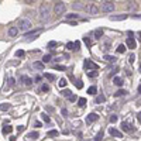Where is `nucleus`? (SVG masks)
I'll list each match as a JSON object with an SVG mask.
<instances>
[{
  "label": "nucleus",
  "mask_w": 141,
  "mask_h": 141,
  "mask_svg": "<svg viewBox=\"0 0 141 141\" xmlns=\"http://www.w3.org/2000/svg\"><path fill=\"white\" fill-rule=\"evenodd\" d=\"M21 81H23V83H24L25 86H30V85L32 83V81H31V78H28L27 75H23V76H21Z\"/></svg>",
  "instance_id": "ddd939ff"
},
{
  "label": "nucleus",
  "mask_w": 141,
  "mask_h": 141,
  "mask_svg": "<svg viewBox=\"0 0 141 141\" xmlns=\"http://www.w3.org/2000/svg\"><path fill=\"white\" fill-rule=\"evenodd\" d=\"M85 66H86L88 69H92V71H97V69H99V65L95 64V62H92L90 59H86V61H85Z\"/></svg>",
  "instance_id": "423d86ee"
},
{
  "label": "nucleus",
  "mask_w": 141,
  "mask_h": 141,
  "mask_svg": "<svg viewBox=\"0 0 141 141\" xmlns=\"http://www.w3.org/2000/svg\"><path fill=\"white\" fill-rule=\"evenodd\" d=\"M11 126H4V129H3V134H7V133H11Z\"/></svg>",
  "instance_id": "7c9ffc66"
},
{
  "label": "nucleus",
  "mask_w": 141,
  "mask_h": 141,
  "mask_svg": "<svg viewBox=\"0 0 141 141\" xmlns=\"http://www.w3.org/2000/svg\"><path fill=\"white\" fill-rule=\"evenodd\" d=\"M31 21L28 20V18H23V20H20V27H18V30L20 31H27V30H30L31 28Z\"/></svg>",
  "instance_id": "7ed1b4c3"
},
{
  "label": "nucleus",
  "mask_w": 141,
  "mask_h": 141,
  "mask_svg": "<svg viewBox=\"0 0 141 141\" xmlns=\"http://www.w3.org/2000/svg\"><path fill=\"white\" fill-rule=\"evenodd\" d=\"M40 18L42 21H47L49 18V8H48V4L47 3H42L41 7H40Z\"/></svg>",
  "instance_id": "f257e3e1"
},
{
  "label": "nucleus",
  "mask_w": 141,
  "mask_h": 141,
  "mask_svg": "<svg viewBox=\"0 0 141 141\" xmlns=\"http://www.w3.org/2000/svg\"><path fill=\"white\" fill-rule=\"evenodd\" d=\"M102 10H103L105 13H110V11H113V10H114V4H113L112 1H103Z\"/></svg>",
  "instance_id": "20e7f679"
},
{
  "label": "nucleus",
  "mask_w": 141,
  "mask_h": 141,
  "mask_svg": "<svg viewBox=\"0 0 141 141\" xmlns=\"http://www.w3.org/2000/svg\"><path fill=\"white\" fill-rule=\"evenodd\" d=\"M96 92H97V89H96V86H90V88L88 89V93H89V95H95Z\"/></svg>",
  "instance_id": "bb28decb"
},
{
  "label": "nucleus",
  "mask_w": 141,
  "mask_h": 141,
  "mask_svg": "<svg viewBox=\"0 0 141 141\" xmlns=\"http://www.w3.org/2000/svg\"><path fill=\"white\" fill-rule=\"evenodd\" d=\"M49 61H51V55H48V54H47V55H44V56H42V62H49Z\"/></svg>",
  "instance_id": "f704fd0d"
},
{
  "label": "nucleus",
  "mask_w": 141,
  "mask_h": 141,
  "mask_svg": "<svg viewBox=\"0 0 141 141\" xmlns=\"http://www.w3.org/2000/svg\"><path fill=\"white\" fill-rule=\"evenodd\" d=\"M72 7H73V8H75V10H81V8H82V7H83V4H82V3H81V1H75V3H73V4H72Z\"/></svg>",
  "instance_id": "a211bd4d"
},
{
  "label": "nucleus",
  "mask_w": 141,
  "mask_h": 141,
  "mask_svg": "<svg viewBox=\"0 0 141 141\" xmlns=\"http://www.w3.org/2000/svg\"><path fill=\"white\" fill-rule=\"evenodd\" d=\"M32 66H34L35 69H40V71H44V68H45V65H44V62H40V61H37V62H34V64H32Z\"/></svg>",
  "instance_id": "4468645a"
},
{
  "label": "nucleus",
  "mask_w": 141,
  "mask_h": 141,
  "mask_svg": "<svg viewBox=\"0 0 141 141\" xmlns=\"http://www.w3.org/2000/svg\"><path fill=\"white\" fill-rule=\"evenodd\" d=\"M78 105H79L81 107H82V106H85V105H86V99H85V97H81V99L78 100Z\"/></svg>",
  "instance_id": "473e14b6"
},
{
  "label": "nucleus",
  "mask_w": 141,
  "mask_h": 141,
  "mask_svg": "<svg viewBox=\"0 0 141 141\" xmlns=\"http://www.w3.org/2000/svg\"><path fill=\"white\" fill-rule=\"evenodd\" d=\"M62 114H64V116H66V114H68V112H66V109H62Z\"/></svg>",
  "instance_id": "3c124183"
},
{
  "label": "nucleus",
  "mask_w": 141,
  "mask_h": 141,
  "mask_svg": "<svg viewBox=\"0 0 141 141\" xmlns=\"http://www.w3.org/2000/svg\"><path fill=\"white\" fill-rule=\"evenodd\" d=\"M137 119H138V121H140V123H141V112H140V113H138V114H137Z\"/></svg>",
  "instance_id": "603ef678"
},
{
  "label": "nucleus",
  "mask_w": 141,
  "mask_h": 141,
  "mask_svg": "<svg viewBox=\"0 0 141 141\" xmlns=\"http://www.w3.org/2000/svg\"><path fill=\"white\" fill-rule=\"evenodd\" d=\"M38 136H40V134H38L37 131H31V133L27 136V138H30V140H35V138H38Z\"/></svg>",
  "instance_id": "f3484780"
},
{
  "label": "nucleus",
  "mask_w": 141,
  "mask_h": 141,
  "mask_svg": "<svg viewBox=\"0 0 141 141\" xmlns=\"http://www.w3.org/2000/svg\"><path fill=\"white\" fill-rule=\"evenodd\" d=\"M66 83H68V82H66V79H61V81H59V86H61V88L66 86Z\"/></svg>",
  "instance_id": "ea45409f"
},
{
  "label": "nucleus",
  "mask_w": 141,
  "mask_h": 141,
  "mask_svg": "<svg viewBox=\"0 0 141 141\" xmlns=\"http://www.w3.org/2000/svg\"><path fill=\"white\" fill-rule=\"evenodd\" d=\"M41 117H42V120H44L45 123H49V121H51V119H49V117H48V114H45V113H42V114H41Z\"/></svg>",
  "instance_id": "72a5a7b5"
},
{
  "label": "nucleus",
  "mask_w": 141,
  "mask_h": 141,
  "mask_svg": "<svg viewBox=\"0 0 141 141\" xmlns=\"http://www.w3.org/2000/svg\"><path fill=\"white\" fill-rule=\"evenodd\" d=\"M75 100H76V96H73V95H72V96L69 97V102H75Z\"/></svg>",
  "instance_id": "8fccbe9b"
},
{
  "label": "nucleus",
  "mask_w": 141,
  "mask_h": 141,
  "mask_svg": "<svg viewBox=\"0 0 141 141\" xmlns=\"http://www.w3.org/2000/svg\"><path fill=\"white\" fill-rule=\"evenodd\" d=\"M138 92H140V93H141V85H140V86H138Z\"/></svg>",
  "instance_id": "5fc2aeb1"
},
{
  "label": "nucleus",
  "mask_w": 141,
  "mask_h": 141,
  "mask_svg": "<svg viewBox=\"0 0 141 141\" xmlns=\"http://www.w3.org/2000/svg\"><path fill=\"white\" fill-rule=\"evenodd\" d=\"M58 131L56 130H51V131H48V137H58Z\"/></svg>",
  "instance_id": "c756f323"
},
{
  "label": "nucleus",
  "mask_w": 141,
  "mask_h": 141,
  "mask_svg": "<svg viewBox=\"0 0 141 141\" xmlns=\"http://www.w3.org/2000/svg\"><path fill=\"white\" fill-rule=\"evenodd\" d=\"M102 35H103V30H96L95 31V38H102Z\"/></svg>",
  "instance_id": "5701e85b"
},
{
  "label": "nucleus",
  "mask_w": 141,
  "mask_h": 141,
  "mask_svg": "<svg viewBox=\"0 0 141 141\" xmlns=\"http://www.w3.org/2000/svg\"><path fill=\"white\" fill-rule=\"evenodd\" d=\"M66 49H75L73 42H68V44H66Z\"/></svg>",
  "instance_id": "79ce46f5"
},
{
  "label": "nucleus",
  "mask_w": 141,
  "mask_h": 141,
  "mask_svg": "<svg viewBox=\"0 0 141 141\" xmlns=\"http://www.w3.org/2000/svg\"><path fill=\"white\" fill-rule=\"evenodd\" d=\"M129 62H130V64H134V62H136V55H134V54H130V55H129Z\"/></svg>",
  "instance_id": "2f4dec72"
},
{
  "label": "nucleus",
  "mask_w": 141,
  "mask_h": 141,
  "mask_svg": "<svg viewBox=\"0 0 141 141\" xmlns=\"http://www.w3.org/2000/svg\"><path fill=\"white\" fill-rule=\"evenodd\" d=\"M24 129H25L24 126H18V127H17V131H18V133H21V131H24Z\"/></svg>",
  "instance_id": "de8ad7c7"
},
{
  "label": "nucleus",
  "mask_w": 141,
  "mask_h": 141,
  "mask_svg": "<svg viewBox=\"0 0 141 141\" xmlns=\"http://www.w3.org/2000/svg\"><path fill=\"white\" fill-rule=\"evenodd\" d=\"M117 121V116L116 114H112L110 116V123H116Z\"/></svg>",
  "instance_id": "a19ab883"
},
{
  "label": "nucleus",
  "mask_w": 141,
  "mask_h": 141,
  "mask_svg": "<svg viewBox=\"0 0 141 141\" xmlns=\"http://www.w3.org/2000/svg\"><path fill=\"white\" fill-rule=\"evenodd\" d=\"M41 90H42V92H48V90H49V86H48L47 83H44V85L41 86Z\"/></svg>",
  "instance_id": "e433bc0d"
},
{
  "label": "nucleus",
  "mask_w": 141,
  "mask_h": 141,
  "mask_svg": "<svg viewBox=\"0 0 141 141\" xmlns=\"http://www.w3.org/2000/svg\"><path fill=\"white\" fill-rule=\"evenodd\" d=\"M83 41H85V44H86L88 47L92 44V41H90V38H89V37H85V38H83Z\"/></svg>",
  "instance_id": "4c0bfd02"
},
{
  "label": "nucleus",
  "mask_w": 141,
  "mask_h": 141,
  "mask_svg": "<svg viewBox=\"0 0 141 141\" xmlns=\"http://www.w3.org/2000/svg\"><path fill=\"white\" fill-rule=\"evenodd\" d=\"M73 47H75V49H79V47H81V42H79V41L73 42Z\"/></svg>",
  "instance_id": "a18cd8bd"
},
{
  "label": "nucleus",
  "mask_w": 141,
  "mask_h": 141,
  "mask_svg": "<svg viewBox=\"0 0 141 141\" xmlns=\"http://www.w3.org/2000/svg\"><path fill=\"white\" fill-rule=\"evenodd\" d=\"M117 52H119V54H124V52H126V45L120 44V45L117 47Z\"/></svg>",
  "instance_id": "aec40b11"
},
{
  "label": "nucleus",
  "mask_w": 141,
  "mask_h": 141,
  "mask_svg": "<svg viewBox=\"0 0 141 141\" xmlns=\"http://www.w3.org/2000/svg\"><path fill=\"white\" fill-rule=\"evenodd\" d=\"M65 10H66V6L64 1H56L54 4V14L55 16H61L62 13H65Z\"/></svg>",
  "instance_id": "f03ea898"
},
{
  "label": "nucleus",
  "mask_w": 141,
  "mask_h": 141,
  "mask_svg": "<svg viewBox=\"0 0 141 141\" xmlns=\"http://www.w3.org/2000/svg\"><path fill=\"white\" fill-rule=\"evenodd\" d=\"M121 130H123V131H136L134 126H130L127 121H123V123H121Z\"/></svg>",
  "instance_id": "6e6552de"
},
{
  "label": "nucleus",
  "mask_w": 141,
  "mask_h": 141,
  "mask_svg": "<svg viewBox=\"0 0 141 141\" xmlns=\"http://www.w3.org/2000/svg\"><path fill=\"white\" fill-rule=\"evenodd\" d=\"M99 75V71H90V72H88V76L89 78H96Z\"/></svg>",
  "instance_id": "393cba45"
},
{
  "label": "nucleus",
  "mask_w": 141,
  "mask_h": 141,
  "mask_svg": "<svg viewBox=\"0 0 141 141\" xmlns=\"http://www.w3.org/2000/svg\"><path fill=\"white\" fill-rule=\"evenodd\" d=\"M68 24L69 25H76V23H73V21H68Z\"/></svg>",
  "instance_id": "864d4df0"
},
{
  "label": "nucleus",
  "mask_w": 141,
  "mask_h": 141,
  "mask_svg": "<svg viewBox=\"0 0 141 141\" xmlns=\"http://www.w3.org/2000/svg\"><path fill=\"white\" fill-rule=\"evenodd\" d=\"M41 32V30H35V31H31V32H27L25 34V37H28V38H35L38 34Z\"/></svg>",
  "instance_id": "2eb2a0df"
},
{
  "label": "nucleus",
  "mask_w": 141,
  "mask_h": 141,
  "mask_svg": "<svg viewBox=\"0 0 141 141\" xmlns=\"http://www.w3.org/2000/svg\"><path fill=\"white\" fill-rule=\"evenodd\" d=\"M62 96H65V97H68V99H69V97L72 96V92H71L69 89H65V90H62Z\"/></svg>",
  "instance_id": "412c9836"
},
{
  "label": "nucleus",
  "mask_w": 141,
  "mask_h": 141,
  "mask_svg": "<svg viewBox=\"0 0 141 141\" xmlns=\"http://www.w3.org/2000/svg\"><path fill=\"white\" fill-rule=\"evenodd\" d=\"M18 34V28L17 27H10L8 28V37H16Z\"/></svg>",
  "instance_id": "f8f14e48"
},
{
  "label": "nucleus",
  "mask_w": 141,
  "mask_h": 141,
  "mask_svg": "<svg viewBox=\"0 0 141 141\" xmlns=\"http://www.w3.org/2000/svg\"><path fill=\"white\" fill-rule=\"evenodd\" d=\"M8 109H10V105H7V103L0 105V110H1V112H6V110H8Z\"/></svg>",
  "instance_id": "c85d7f7f"
},
{
  "label": "nucleus",
  "mask_w": 141,
  "mask_h": 141,
  "mask_svg": "<svg viewBox=\"0 0 141 141\" xmlns=\"http://www.w3.org/2000/svg\"><path fill=\"white\" fill-rule=\"evenodd\" d=\"M48 47H56V42H55V41H51V42L48 44Z\"/></svg>",
  "instance_id": "09e8293b"
},
{
  "label": "nucleus",
  "mask_w": 141,
  "mask_h": 141,
  "mask_svg": "<svg viewBox=\"0 0 141 141\" xmlns=\"http://www.w3.org/2000/svg\"><path fill=\"white\" fill-rule=\"evenodd\" d=\"M97 119H99V116H97L96 113H90V114L86 117V123H88V124H92V123H95Z\"/></svg>",
  "instance_id": "0eeeda50"
},
{
  "label": "nucleus",
  "mask_w": 141,
  "mask_h": 141,
  "mask_svg": "<svg viewBox=\"0 0 141 141\" xmlns=\"http://www.w3.org/2000/svg\"><path fill=\"white\" fill-rule=\"evenodd\" d=\"M105 100H106V97H105L103 95H99V96L96 97V103H103Z\"/></svg>",
  "instance_id": "cd10ccee"
},
{
  "label": "nucleus",
  "mask_w": 141,
  "mask_h": 141,
  "mask_svg": "<svg viewBox=\"0 0 141 141\" xmlns=\"http://www.w3.org/2000/svg\"><path fill=\"white\" fill-rule=\"evenodd\" d=\"M102 138H103V131H100L97 136H96V138H95V141H102Z\"/></svg>",
  "instance_id": "c9c22d12"
},
{
  "label": "nucleus",
  "mask_w": 141,
  "mask_h": 141,
  "mask_svg": "<svg viewBox=\"0 0 141 141\" xmlns=\"http://www.w3.org/2000/svg\"><path fill=\"white\" fill-rule=\"evenodd\" d=\"M124 95H127V92H126L124 89H120V90H117V92L114 93V96H116V97H119V96H124Z\"/></svg>",
  "instance_id": "4be33fe9"
},
{
  "label": "nucleus",
  "mask_w": 141,
  "mask_h": 141,
  "mask_svg": "<svg viewBox=\"0 0 141 141\" xmlns=\"http://www.w3.org/2000/svg\"><path fill=\"white\" fill-rule=\"evenodd\" d=\"M54 69H56V71H65V66H62V65H55Z\"/></svg>",
  "instance_id": "58836bf2"
},
{
  "label": "nucleus",
  "mask_w": 141,
  "mask_h": 141,
  "mask_svg": "<svg viewBox=\"0 0 141 141\" xmlns=\"http://www.w3.org/2000/svg\"><path fill=\"white\" fill-rule=\"evenodd\" d=\"M113 83H114L116 86H121V85H123V79H121L120 76H116V78L113 79Z\"/></svg>",
  "instance_id": "dca6fc26"
},
{
  "label": "nucleus",
  "mask_w": 141,
  "mask_h": 141,
  "mask_svg": "<svg viewBox=\"0 0 141 141\" xmlns=\"http://www.w3.org/2000/svg\"><path fill=\"white\" fill-rule=\"evenodd\" d=\"M13 85H14V79H13V78H10V79H8V83H7V86H8V88H11Z\"/></svg>",
  "instance_id": "37998d69"
},
{
  "label": "nucleus",
  "mask_w": 141,
  "mask_h": 141,
  "mask_svg": "<svg viewBox=\"0 0 141 141\" xmlns=\"http://www.w3.org/2000/svg\"><path fill=\"white\" fill-rule=\"evenodd\" d=\"M109 134H110L112 137L123 138V133H121V131H119V130H117V129H114V127H110V129H109Z\"/></svg>",
  "instance_id": "39448f33"
},
{
  "label": "nucleus",
  "mask_w": 141,
  "mask_h": 141,
  "mask_svg": "<svg viewBox=\"0 0 141 141\" xmlns=\"http://www.w3.org/2000/svg\"><path fill=\"white\" fill-rule=\"evenodd\" d=\"M88 10H89L90 14H97V13H99V7H97L96 4H90V6L88 7Z\"/></svg>",
  "instance_id": "9d476101"
},
{
  "label": "nucleus",
  "mask_w": 141,
  "mask_h": 141,
  "mask_svg": "<svg viewBox=\"0 0 141 141\" xmlns=\"http://www.w3.org/2000/svg\"><path fill=\"white\" fill-rule=\"evenodd\" d=\"M105 61H107V62H114V61H116V56H112V55H105Z\"/></svg>",
  "instance_id": "b1692460"
},
{
  "label": "nucleus",
  "mask_w": 141,
  "mask_h": 141,
  "mask_svg": "<svg viewBox=\"0 0 141 141\" xmlns=\"http://www.w3.org/2000/svg\"><path fill=\"white\" fill-rule=\"evenodd\" d=\"M44 78H47V79H48V81H51V82H52V81H55V76H54L52 73H44Z\"/></svg>",
  "instance_id": "a878e982"
},
{
  "label": "nucleus",
  "mask_w": 141,
  "mask_h": 141,
  "mask_svg": "<svg viewBox=\"0 0 141 141\" xmlns=\"http://www.w3.org/2000/svg\"><path fill=\"white\" fill-rule=\"evenodd\" d=\"M16 55H17V56H23V55H24V51H21V49H20V51H17V52H16Z\"/></svg>",
  "instance_id": "49530a36"
},
{
  "label": "nucleus",
  "mask_w": 141,
  "mask_h": 141,
  "mask_svg": "<svg viewBox=\"0 0 141 141\" xmlns=\"http://www.w3.org/2000/svg\"><path fill=\"white\" fill-rule=\"evenodd\" d=\"M127 17H129L127 14H120V16H112L110 20H113V21H119V20H126Z\"/></svg>",
  "instance_id": "9b49d317"
},
{
  "label": "nucleus",
  "mask_w": 141,
  "mask_h": 141,
  "mask_svg": "<svg viewBox=\"0 0 141 141\" xmlns=\"http://www.w3.org/2000/svg\"><path fill=\"white\" fill-rule=\"evenodd\" d=\"M127 47H129L130 49H134V48L137 47V42H136V40H134L133 37H129V38H127Z\"/></svg>",
  "instance_id": "1a4fd4ad"
},
{
  "label": "nucleus",
  "mask_w": 141,
  "mask_h": 141,
  "mask_svg": "<svg viewBox=\"0 0 141 141\" xmlns=\"http://www.w3.org/2000/svg\"><path fill=\"white\" fill-rule=\"evenodd\" d=\"M72 18H79V14H76V13L66 14V20H68V21H69V20H72Z\"/></svg>",
  "instance_id": "6ab92c4d"
},
{
  "label": "nucleus",
  "mask_w": 141,
  "mask_h": 141,
  "mask_svg": "<svg viewBox=\"0 0 141 141\" xmlns=\"http://www.w3.org/2000/svg\"><path fill=\"white\" fill-rule=\"evenodd\" d=\"M75 86H76L78 89H82V88H83V83H82L81 81H78V83H75Z\"/></svg>",
  "instance_id": "c03bdc74"
}]
</instances>
